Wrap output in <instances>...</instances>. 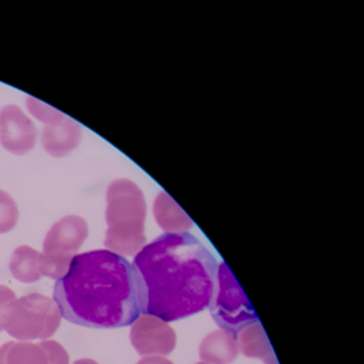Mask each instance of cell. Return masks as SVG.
I'll use <instances>...</instances> for the list:
<instances>
[{"instance_id": "cell-1", "label": "cell", "mask_w": 364, "mask_h": 364, "mask_svg": "<svg viewBox=\"0 0 364 364\" xmlns=\"http://www.w3.org/2000/svg\"><path fill=\"white\" fill-rule=\"evenodd\" d=\"M217 266L214 255L188 232L163 234L144 245L132 265L140 313L170 323L205 310Z\"/></svg>"}, {"instance_id": "cell-2", "label": "cell", "mask_w": 364, "mask_h": 364, "mask_svg": "<svg viewBox=\"0 0 364 364\" xmlns=\"http://www.w3.org/2000/svg\"><path fill=\"white\" fill-rule=\"evenodd\" d=\"M54 301L70 323L95 329L127 327L140 316L133 268L109 250L76 255L55 284Z\"/></svg>"}, {"instance_id": "cell-3", "label": "cell", "mask_w": 364, "mask_h": 364, "mask_svg": "<svg viewBox=\"0 0 364 364\" xmlns=\"http://www.w3.org/2000/svg\"><path fill=\"white\" fill-rule=\"evenodd\" d=\"M106 248L121 257L137 255L146 242V204L139 187L129 180H116L106 195Z\"/></svg>"}, {"instance_id": "cell-4", "label": "cell", "mask_w": 364, "mask_h": 364, "mask_svg": "<svg viewBox=\"0 0 364 364\" xmlns=\"http://www.w3.org/2000/svg\"><path fill=\"white\" fill-rule=\"evenodd\" d=\"M3 323L4 330L18 341H46L58 330L61 313L52 298L33 293L10 304Z\"/></svg>"}, {"instance_id": "cell-5", "label": "cell", "mask_w": 364, "mask_h": 364, "mask_svg": "<svg viewBox=\"0 0 364 364\" xmlns=\"http://www.w3.org/2000/svg\"><path fill=\"white\" fill-rule=\"evenodd\" d=\"M208 308L221 330L235 338L247 326L259 321L255 309L225 262L217 266L214 293Z\"/></svg>"}, {"instance_id": "cell-6", "label": "cell", "mask_w": 364, "mask_h": 364, "mask_svg": "<svg viewBox=\"0 0 364 364\" xmlns=\"http://www.w3.org/2000/svg\"><path fill=\"white\" fill-rule=\"evenodd\" d=\"M88 235V223L77 215H68L53 225L44 240L43 252L40 253L42 276L63 278Z\"/></svg>"}, {"instance_id": "cell-7", "label": "cell", "mask_w": 364, "mask_h": 364, "mask_svg": "<svg viewBox=\"0 0 364 364\" xmlns=\"http://www.w3.org/2000/svg\"><path fill=\"white\" fill-rule=\"evenodd\" d=\"M129 338L136 351L146 357L169 355L176 345V334L169 323L152 315L138 317L132 326Z\"/></svg>"}, {"instance_id": "cell-8", "label": "cell", "mask_w": 364, "mask_h": 364, "mask_svg": "<svg viewBox=\"0 0 364 364\" xmlns=\"http://www.w3.org/2000/svg\"><path fill=\"white\" fill-rule=\"evenodd\" d=\"M0 142L14 155H24L35 148L37 129L35 123L16 105L0 109Z\"/></svg>"}, {"instance_id": "cell-9", "label": "cell", "mask_w": 364, "mask_h": 364, "mask_svg": "<svg viewBox=\"0 0 364 364\" xmlns=\"http://www.w3.org/2000/svg\"><path fill=\"white\" fill-rule=\"evenodd\" d=\"M80 139L82 129L80 125L68 117L60 124L46 127L42 131V146L50 156H67L77 148Z\"/></svg>"}, {"instance_id": "cell-10", "label": "cell", "mask_w": 364, "mask_h": 364, "mask_svg": "<svg viewBox=\"0 0 364 364\" xmlns=\"http://www.w3.org/2000/svg\"><path fill=\"white\" fill-rule=\"evenodd\" d=\"M238 353L237 338L225 330H217L208 334L199 348L200 358L208 364L232 363Z\"/></svg>"}, {"instance_id": "cell-11", "label": "cell", "mask_w": 364, "mask_h": 364, "mask_svg": "<svg viewBox=\"0 0 364 364\" xmlns=\"http://www.w3.org/2000/svg\"><path fill=\"white\" fill-rule=\"evenodd\" d=\"M238 349L249 358L263 360L265 364H279L265 330L259 321L247 326L237 336Z\"/></svg>"}, {"instance_id": "cell-12", "label": "cell", "mask_w": 364, "mask_h": 364, "mask_svg": "<svg viewBox=\"0 0 364 364\" xmlns=\"http://www.w3.org/2000/svg\"><path fill=\"white\" fill-rule=\"evenodd\" d=\"M169 196L161 193L154 203V216L161 229L167 233H185L193 227V221L173 201H168Z\"/></svg>"}, {"instance_id": "cell-13", "label": "cell", "mask_w": 364, "mask_h": 364, "mask_svg": "<svg viewBox=\"0 0 364 364\" xmlns=\"http://www.w3.org/2000/svg\"><path fill=\"white\" fill-rule=\"evenodd\" d=\"M10 272L21 282L33 283L40 280V252L29 246H21L14 250L9 263Z\"/></svg>"}, {"instance_id": "cell-14", "label": "cell", "mask_w": 364, "mask_h": 364, "mask_svg": "<svg viewBox=\"0 0 364 364\" xmlns=\"http://www.w3.org/2000/svg\"><path fill=\"white\" fill-rule=\"evenodd\" d=\"M5 361L6 364H50V357L43 341L38 344L9 342Z\"/></svg>"}, {"instance_id": "cell-15", "label": "cell", "mask_w": 364, "mask_h": 364, "mask_svg": "<svg viewBox=\"0 0 364 364\" xmlns=\"http://www.w3.org/2000/svg\"><path fill=\"white\" fill-rule=\"evenodd\" d=\"M26 106L29 112L40 122L44 123L46 127L60 124L65 119V114L33 97H27Z\"/></svg>"}, {"instance_id": "cell-16", "label": "cell", "mask_w": 364, "mask_h": 364, "mask_svg": "<svg viewBox=\"0 0 364 364\" xmlns=\"http://www.w3.org/2000/svg\"><path fill=\"white\" fill-rule=\"evenodd\" d=\"M18 204L14 198L0 189V234L8 233L16 228L18 221Z\"/></svg>"}, {"instance_id": "cell-17", "label": "cell", "mask_w": 364, "mask_h": 364, "mask_svg": "<svg viewBox=\"0 0 364 364\" xmlns=\"http://www.w3.org/2000/svg\"><path fill=\"white\" fill-rule=\"evenodd\" d=\"M16 299V294L12 289L5 285H0V331L4 330L3 318L6 309Z\"/></svg>"}, {"instance_id": "cell-18", "label": "cell", "mask_w": 364, "mask_h": 364, "mask_svg": "<svg viewBox=\"0 0 364 364\" xmlns=\"http://www.w3.org/2000/svg\"><path fill=\"white\" fill-rule=\"evenodd\" d=\"M137 364H173L170 360L164 357H146L140 360Z\"/></svg>"}, {"instance_id": "cell-19", "label": "cell", "mask_w": 364, "mask_h": 364, "mask_svg": "<svg viewBox=\"0 0 364 364\" xmlns=\"http://www.w3.org/2000/svg\"><path fill=\"white\" fill-rule=\"evenodd\" d=\"M8 346H9V342L0 347V364H6V353H7Z\"/></svg>"}, {"instance_id": "cell-20", "label": "cell", "mask_w": 364, "mask_h": 364, "mask_svg": "<svg viewBox=\"0 0 364 364\" xmlns=\"http://www.w3.org/2000/svg\"><path fill=\"white\" fill-rule=\"evenodd\" d=\"M73 364H99L97 361L92 359H80L76 360Z\"/></svg>"}, {"instance_id": "cell-21", "label": "cell", "mask_w": 364, "mask_h": 364, "mask_svg": "<svg viewBox=\"0 0 364 364\" xmlns=\"http://www.w3.org/2000/svg\"><path fill=\"white\" fill-rule=\"evenodd\" d=\"M197 364H208V363H205V362H200V363H197Z\"/></svg>"}]
</instances>
